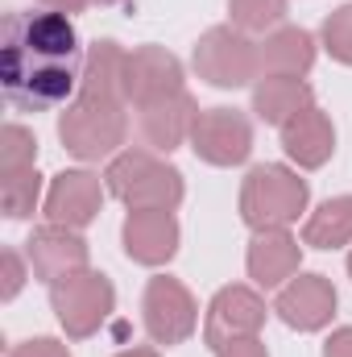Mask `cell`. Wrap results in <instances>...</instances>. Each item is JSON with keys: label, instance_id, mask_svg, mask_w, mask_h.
Here are the masks:
<instances>
[{"label": "cell", "instance_id": "1", "mask_svg": "<svg viewBox=\"0 0 352 357\" xmlns=\"http://www.w3.org/2000/svg\"><path fill=\"white\" fill-rule=\"evenodd\" d=\"M83 50L75 21L54 8H29L4 17V46H0V84L13 108L46 112L71 104L83 79Z\"/></svg>", "mask_w": 352, "mask_h": 357}, {"label": "cell", "instance_id": "2", "mask_svg": "<svg viewBox=\"0 0 352 357\" xmlns=\"http://www.w3.org/2000/svg\"><path fill=\"white\" fill-rule=\"evenodd\" d=\"M129 104L125 100H104V96H75L63 116H58V137L67 154L79 162L116 158L125 137H129Z\"/></svg>", "mask_w": 352, "mask_h": 357}, {"label": "cell", "instance_id": "3", "mask_svg": "<svg viewBox=\"0 0 352 357\" xmlns=\"http://www.w3.org/2000/svg\"><path fill=\"white\" fill-rule=\"evenodd\" d=\"M311 187L307 178L282 162H262L241 183V220L262 233V229H290L307 212Z\"/></svg>", "mask_w": 352, "mask_h": 357}, {"label": "cell", "instance_id": "4", "mask_svg": "<svg viewBox=\"0 0 352 357\" xmlns=\"http://www.w3.org/2000/svg\"><path fill=\"white\" fill-rule=\"evenodd\" d=\"M104 183L116 199L133 208H158V212H175L182 204V171L162 162L154 150L137 146V150H120L116 158H108Z\"/></svg>", "mask_w": 352, "mask_h": 357}, {"label": "cell", "instance_id": "5", "mask_svg": "<svg viewBox=\"0 0 352 357\" xmlns=\"http://www.w3.org/2000/svg\"><path fill=\"white\" fill-rule=\"evenodd\" d=\"M191 67L199 79H207L211 88H245L253 79H262V59H257V42L237 29V25H211L191 54Z\"/></svg>", "mask_w": 352, "mask_h": 357}, {"label": "cell", "instance_id": "6", "mask_svg": "<svg viewBox=\"0 0 352 357\" xmlns=\"http://www.w3.org/2000/svg\"><path fill=\"white\" fill-rule=\"evenodd\" d=\"M50 307L58 316V324L67 328V337L75 341H88L104 328V320L112 316L116 307V291L108 282V274L99 270H79L63 282L50 287Z\"/></svg>", "mask_w": 352, "mask_h": 357}, {"label": "cell", "instance_id": "7", "mask_svg": "<svg viewBox=\"0 0 352 357\" xmlns=\"http://www.w3.org/2000/svg\"><path fill=\"white\" fill-rule=\"evenodd\" d=\"M141 320H145V333L154 345H182L195 328H199V307L191 299V291L170 278V274H158L145 282V299H141Z\"/></svg>", "mask_w": 352, "mask_h": 357}, {"label": "cell", "instance_id": "8", "mask_svg": "<svg viewBox=\"0 0 352 357\" xmlns=\"http://www.w3.org/2000/svg\"><path fill=\"white\" fill-rule=\"evenodd\" d=\"M191 150L207 167H241L253 154V125L237 108H207L191 125Z\"/></svg>", "mask_w": 352, "mask_h": 357}, {"label": "cell", "instance_id": "9", "mask_svg": "<svg viewBox=\"0 0 352 357\" xmlns=\"http://www.w3.org/2000/svg\"><path fill=\"white\" fill-rule=\"evenodd\" d=\"M265 299L253 291V287H224L216 291V299L207 303V320H203V341L211 354H220L224 345L232 341H245V337H257L265 328Z\"/></svg>", "mask_w": 352, "mask_h": 357}, {"label": "cell", "instance_id": "10", "mask_svg": "<svg viewBox=\"0 0 352 357\" xmlns=\"http://www.w3.org/2000/svg\"><path fill=\"white\" fill-rule=\"evenodd\" d=\"M182 91V63L166 46H137L125 63V100L141 112L166 96Z\"/></svg>", "mask_w": 352, "mask_h": 357}, {"label": "cell", "instance_id": "11", "mask_svg": "<svg viewBox=\"0 0 352 357\" xmlns=\"http://www.w3.org/2000/svg\"><path fill=\"white\" fill-rule=\"evenodd\" d=\"M273 312L282 324H290L298 333H319L336 316V287L323 274H294L286 287H278Z\"/></svg>", "mask_w": 352, "mask_h": 357}, {"label": "cell", "instance_id": "12", "mask_svg": "<svg viewBox=\"0 0 352 357\" xmlns=\"http://www.w3.org/2000/svg\"><path fill=\"white\" fill-rule=\"evenodd\" d=\"M25 258H29V270L54 287L79 270H88V241L79 237V229H63V225H42L33 229V237L25 241Z\"/></svg>", "mask_w": 352, "mask_h": 357}, {"label": "cell", "instance_id": "13", "mask_svg": "<svg viewBox=\"0 0 352 357\" xmlns=\"http://www.w3.org/2000/svg\"><path fill=\"white\" fill-rule=\"evenodd\" d=\"M108 183L91 171H63L46 191V220L63 229H88L104 208Z\"/></svg>", "mask_w": 352, "mask_h": 357}, {"label": "cell", "instance_id": "14", "mask_svg": "<svg viewBox=\"0 0 352 357\" xmlns=\"http://www.w3.org/2000/svg\"><path fill=\"white\" fill-rule=\"evenodd\" d=\"M125 254L137 266H166L178 254V220L175 212H158V208H133L125 229H120Z\"/></svg>", "mask_w": 352, "mask_h": 357}, {"label": "cell", "instance_id": "15", "mask_svg": "<svg viewBox=\"0 0 352 357\" xmlns=\"http://www.w3.org/2000/svg\"><path fill=\"white\" fill-rule=\"evenodd\" d=\"M195 116H199V104H195V96L186 88L175 91V96H166V100H158V104H150V108H141L137 112L141 146L154 150V154H170L182 142H191Z\"/></svg>", "mask_w": 352, "mask_h": 357}, {"label": "cell", "instance_id": "16", "mask_svg": "<svg viewBox=\"0 0 352 357\" xmlns=\"http://www.w3.org/2000/svg\"><path fill=\"white\" fill-rule=\"evenodd\" d=\"M298 262H303V245H298V237H290V229H262V233H253L249 254H245L249 278L257 287H265V291L286 287L298 274Z\"/></svg>", "mask_w": 352, "mask_h": 357}, {"label": "cell", "instance_id": "17", "mask_svg": "<svg viewBox=\"0 0 352 357\" xmlns=\"http://www.w3.org/2000/svg\"><path fill=\"white\" fill-rule=\"evenodd\" d=\"M282 150H286V158L298 162L303 171H319V167L336 154V125H332V116H328L319 104L303 108L294 121L282 125Z\"/></svg>", "mask_w": 352, "mask_h": 357}, {"label": "cell", "instance_id": "18", "mask_svg": "<svg viewBox=\"0 0 352 357\" xmlns=\"http://www.w3.org/2000/svg\"><path fill=\"white\" fill-rule=\"evenodd\" d=\"M257 59H262V75L303 79L315 67V38L298 25H278L273 33H265V42H257Z\"/></svg>", "mask_w": 352, "mask_h": 357}, {"label": "cell", "instance_id": "19", "mask_svg": "<svg viewBox=\"0 0 352 357\" xmlns=\"http://www.w3.org/2000/svg\"><path fill=\"white\" fill-rule=\"evenodd\" d=\"M315 104V91L307 79H286V75H262L257 84H253V112H257V121L265 125H286V121H294L303 108H311Z\"/></svg>", "mask_w": 352, "mask_h": 357}, {"label": "cell", "instance_id": "20", "mask_svg": "<svg viewBox=\"0 0 352 357\" xmlns=\"http://www.w3.org/2000/svg\"><path fill=\"white\" fill-rule=\"evenodd\" d=\"M125 63L129 50L120 42H95L83 59V79H79V96H104V100H125ZM129 104V100H125Z\"/></svg>", "mask_w": 352, "mask_h": 357}, {"label": "cell", "instance_id": "21", "mask_svg": "<svg viewBox=\"0 0 352 357\" xmlns=\"http://www.w3.org/2000/svg\"><path fill=\"white\" fill-rule=\"evenodd\" d=\"M303 245L311 250H340L352 245V195H336V199H323L307 225H303Z\"/></svg>", "mask_w": 352, "mask_h": 357}, {"label": "cell", "instance_id": "22", "mask_svg": "<svg viewBox=\"0 0 352 357\" xmlns=\"http://www.w3.org/2000/svg\"><path fill=\"white\" fill-rule=\"evenodd\" d=\"M38 199H42V175H38V167L0 175V204H4V216L8 220L33 216L38 212Z\"/></svg>", "mask_w": 352, "mask_h": 357}, {"label": "cell", "instance_id": "23", "mask_svg": "<svg viewBox=\"0 0 352 357\" xmlns=\"http://www.w3.org/2000/svg\"><path fill=\"white\" fill-rule=\"evenodd\" d=\"M228 17L245 33H273L286 21V0H228Z\"/></svg>", "mask_w": 352, "mask_h": 357}, {"label": "cell", "instance_id": "24", "mask_svg": "<svg viewBox=\"0 0 352 357\" xmlns=\"http://www.w3.org/2000/svg\"><path fill=\"white\" fill-rule=\"evenodd\" d=\"M38 162V142L25 125H8L4 129V146H0V175L13 171H29Z\"/></svg>", "mask_w": 352, "mask_h": 357}, {"label": "cell", "instance_id": "25", "mask_svg": "<svg viewBox=\"0 0 352 357\" xmlns=\"http://www.w3.org/2000/svg\"><path fill=\"white\" fill-rule=\"evenodd\" d=\"M319 38H323V50H328L336 63L352 67V4H340L336 13H328Z\"/></svg>", "mask_w": 352, "mask_h": 357}, {"label": "cell", "instance_id": "26", "mask_svg": "<svg viewBox=\"0 0 352 357\" xmlns=\"http://www.w3.org/2000/svg\"><path fill=\"white\" fill-rule=\"evenodd\" d=\"M8 357H71V349H67L63 341H54V337H33V341L13 345Z\"/></svg>", "mask_w": 352, "mask_h": 357}, {"label": "cell", "instance_id": "27", "mask_svg": "<svg viewBox=\"0 0 352 357\" xmlns=\"http://www.w3.org/2000/svg\"><path fill=\"white\" fill-rule=\"evenodd\" d=\"M25 262L29 258H21L17 250H4V291H0L4 299H17V291L25 287V278H29L25 274Z\"/></svg>", "mask_w": 352, "mask_h": 357}, {"label": "cell", "instance_id": "28", "mask_svg": "<svg viewBox=\"0 0 352 357\" xmlns=\"http://www.w3.org/2000/svg\"><path fill=\"white\" fill-rule=\"evenodd\" d=\"M216 357H269V354H265V341H262V337H245V341L224 345Z\"/></svg>", "mask_w": 352, "mask_h": 357}, {"label": "cell", "instance_id": "29", "mask_svg": "<svg viewBox=\"0 0 352 357\" xmlns=\"http://www.w3.org/2000/svg\"><path fill=\"white\" fill-rule=\"evenodd\" d=\"M323 357H352V328H336L323 345Z\"/></svg>", "mask_w": 352, "mask_h": 357}, {"label": "cell", "instance_id": "30", "mask_svg": "<svg viewBox=\"0 0 352 357\" xmlns=\"http://www.w3.org/2000/svg\"><path fill=\"white\" fill-rule=\"evenodd\" d=\"M42 4H46V8H54V13H67V17H71V13H83L91 0H42Z\"/></svg>", "mask_w": 352, "mask_h": 357}, {"label": "cell", "instance_id": "31", "mask_svg": "<svg viewBox=\"0 0 352 357\" xmlns=\"http://www.w3.org/2000/svg\"><path fill=\"white\" fill-rule=\"evenodd\" d=\"M116 357H158L154 349H125V354H116Z\"/></svg>", "mask_w": 352, "mask_h": 357}, {"label": "cell", "instance_id": "32", "mask_svg": "<svg viewBox=\"0 0 352 357\" xmlns=\"http://www.w3.org/2000/svg\"><path fill=\"white\" fill-rule=\"evenodd\" d=\"M91 4H120V0H91Z\"/></svg>", "mask_w": 352, "mask_h": 357}, {"label": "cell", "instance_id": "33", "mask_svg": "<svg viewBox=\"0 0 352 357\" xmlns=\"http://www.w3.org/2000/svg\"><path fill=\"white\" fill-rule=\"evenodd\" d=\"M349 274H352V254H349Z\"/></svg>", "mask_w": 352, "mask_h": 357}]
</instances>
